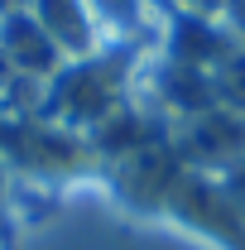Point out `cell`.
<instances>
[{
  "label": "cell",
  "instance_id": "1",
  "mask_svg": "<svg viewBox=\"0 0 245 250\" xmlns=\"http://www.w3.org/2000/svg\"><path fill=\"white\" fill-rule=\"evenodd\" d=\"M43 29L53 43L87 48V10L82 0H43Z\"/></svg>",
  "mask_w": 245,
  "mask_h": 250
},
{
  "label": "cell",
  "instance_id": "2",
  "mask_svg": "<svg viewBox=\"0 0 245 250\" xmlns=\"http://www.w3.org/2000/svg\"><path fill=\"white\" fill-rule=\"evenodd\" d=\"M221 188L231 192V202H236V207L245 212V159L236 164V168H231V173H226V178H221Z\"/></svg>",
  "mask_w": 245,
  "mask_h": 250
},
{
  "label": "cell",
  "instance_id": "3",
  "mask_svg": "<svg viewBox=\"0 0 245 250\" xmlns=\"http://www.w3.org/2000/svg\"><path fill=\"white\" fill-rule=\"evenodd\" d=\"M0 212H5V173H0Z\"/></svg>",
  "mask_w": 245,
  "mask_h": 250
}]
</instances>
